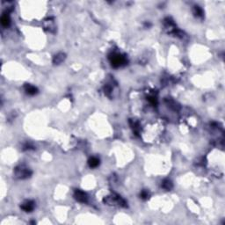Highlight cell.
<instances>
[{
	"instance_id": "6da1fadb",
	"label": "cell",
	"mask_w": 225,
	"mask_h": 225,
	"mask_svg": "<svg viewBox=\"0 0 225 225\" xmlns=\"http://www.w3.org/2000/svg\"><path fill=\"white\" fill-rule=\"evenodd\" d=\"M110 62L112 63V66L114 68H118L120 67L121 65L126 63V58L124 56H122L120 54L118 53H113L110 56Z\"/></svg>"
},
{
	"instance_id": "ba28073f",
	"label": "cell",
	"mask_w": 225,
	"mask_h": 225,
	"mask_svg": "<svg viewBox=\"0 0 225 225\" xmlns=\"http://www.w3.org/2000/svg\"><path fill=\"white\" fill-rule=\"evenodd\" d=\"M64 59H65V55H64L63 53H59V54H57V55L54 57L53 62H54V63H55V64H59V63H61L62 62H63Z\"/></svg>"
},
{
	"instance_id": "9c48e42d",
	"label": "cell",
	"mask_w": 225,
	"mask_h": 225,
	"mask_svg": "<svg viewBox=\"0 0 225 225\" xmlns=\"http://www.w3.org/2000/svg\"><path fill=\"white\" fill-rule=\"evenodd\" d=\"M162 187H163L164 189L169 191V190H171V189L173 187V185H172V183L171 180H169V179H165V180L163 181V183H162Z\"/></svg>"
},
{
	"instance_id": "3957f363",
	"label": "cell",
	"mask_w": 225,
	"mask_h": 225,
	"mask_svg": "<svg viewBox=\"0 0 225 225\" xmlns=\"http://www.w3.org/2000/svg\"><path fill=\"white\" fill-rule=\"evenodd\" d=\"M31 174H32V172L28 168L25 167L24 165H20L15 169V176L19 179H26L30 177Z\"/></svg>"
},
{
	"instance_id": "8fae6325",
	"label": "cell",
	"mask_w": 225,
	"mask_h": 225,
	"mask_svg": "<svg viewBox=\"0 0 225 225\" xmlns=\"http://www.w3.org/2000/svg\"><path fill=\"white\" fill-rule=\"evenodd\" d=\"M194 13L197 16V17H202L203 16V11L202 9L198 6H195V8H194Z\"/></svg>"
},
{
	"instance_id": "7a4b0ae2",
	"label": "cell",
	"mask_w": 225,
	"mask_h": 225,
	"mask_svg": "<svg viewBox=\"0 0 225 225\" xmlns=\"http://www.w3.org/2000/svg\"><path fill=\"white\" fill-rule=\"evenodd\" d=\"M104 201L108 204V205H119L120 207H126L127 203L126 201L119 195H111V196H107Z\"/></svg>"
},
{
	"instance_id": "8992f818",
	"label": "cell",
	"mask_w": 225,
	"mask_h": 225,
	"mask_svg": "<svg viewBox=\"0 0 225 225\" xmlns=\"http://www.w3.org/2000/svg\"><path fill=\"white\" fill-rule=\"evenodd\" d=\"M25 91L29 95H35L38 92V89L35 86L31 85V84H26L25 85Z\"/></svg>"
},
{
	"instance_id": "30bf717a",
	"label": "cell",
	"mask_w": 225,
	"mask_h": 225,
	"mask_svg": "<svg viewBox=\"0 0 225 225\" xmlns=\"http://www.w3.org/2000/svg\"><path fill=\"white\" fill-rule=\"evenodd\" d=\"M1 24L4 26H7L10 24V18L7 14H4L1 18Z\"/></svg>"
},
{
	"instance_id": "7c38bea8",
	"label": "cell",
	"mask_w": 225,
	"mask_h": 225,
	"mask_svg": "<svg viewBox=\"0 0 225 225\" xmlns=\"http://www.w3.org/2000/svg\"><path fill=\"white\" fill-rule=\"evenodd\" d=\"M140 196H141V198H142L143 200H147V199L149 198V192H148V191L143 190L142 192H141V195H140Z\"/></svg>"
},
{
	"instance_id": "277c9868",
	"label": "cell",
	"mask_w": 225,
	"mask_h": 225,
	"mask_svg": "<svg viewBox=\"0 0 225 225\" xmlns=\"http://www.w3.org/2000/svg\"><path fill=\"white\" fill-rule=\"evenodd\" d=\"M74 197L75 199L79 201V202H82V203H85L88 200V197H87V195L85 194L84 192L81 191V190H76L75 191V194H74Z\"/></svg>"
},
{
	"instance_id": "5b68a950",
	"label": "cell",
	"mask_w": 225,
	"mask_h": 225,
	"mask_svg": "<svg viewBox=\"0 0 225 225\" xmlns=\"http://www.w3.org/2000/svg\"><path fill=\"white\" fill-rule=\"evenodd\" d=\"M35 203L33 201H26L24 203H22L21 205V208L25 211V212H31L35 209Z\"/></svg>"
},
{
	"instance_id": "52a82bcc",
	"label": "cell",
	"mask_w": 225,
	"mask_h": 225,
	"mask_svg": "<svg viewBox=\"0 0 225 225\" xmlns=\"http://www.w3.org/2000/svg\"><path fill=\"white\" fill-rule=\"evenodd\" d=\"M88 165L91 168H96L97 166H99L100 165V159L98 157H95V156H92L89 159L88 161Z\"/></svg>"
}]
</instances>
